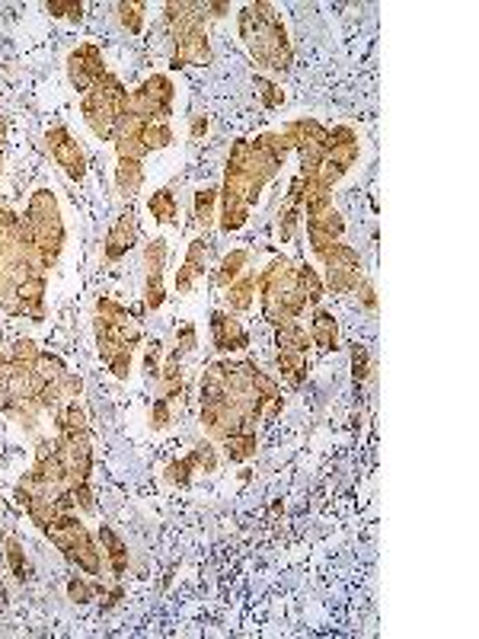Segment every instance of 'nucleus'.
<instances>
[{
	"label": "nucleus",
	"mask_w": 479,
	"mask_h": 639,
	"mask_svg": "<svg viewBox=\"0 0 479 639\" xmlns=\"http://www.w3.org/2000/svg\"><path fill=\"white\" fill-rule=\"evenodd\" d=\"M208 131V116H192V125H189V135L192 138H202Z\"/></svg>",
	"instance_id": "37998d69"
},
{
	"label": "nucleus",
	"mask_w": 479,
	"mask_h": 639,
	"mask_svg": "<svg viewBox=\"0 0 479 639\" xmlns=\"http://www.w3.org/2000/svg\"><path fill=\"white\" fill-rule=\"evenodd\" d=\"M93 330H96V349L99 358L109 365L112 358L119 355H135V349L141 346V320L131 314V310L112 298H99L96 301V320H93Z\"/></svg>",
	"instance_id": "7ed1b4c3"
},
{
	"label": "nucleus",
	"mask_w": 479,
	"mask_h": 639,
	"mask_svg": "<svg viewBox=\"0 0 479 639\" xmlns=\"http://www.w3.org/2000/svg\"><path fill=\"white\" fill-rule=\"evenodd\" d=\"M10 406V390H7V371H0V413H7Z\"/></svg>",
	"instance_id": "c03bdc74"
},
{
	"label": "nucleus",
	"mask_w": 479,
	"mask_h": 639,
	"mask_svg": "<svg viewBox=\"0 0 479 639\" xmlns=\"http://www.w3.org/2000/svg\"><path fill=\"white\" fill-rule=\"evenodd\" d=\"M99 547L106 550V560H109V569L115 579H125L128 572V544L119 537V531L109 528V524H103L99 528Z\"/></svg>",
	"instance_id": "f3484780"
},
{
	"label": "nucleus",
	"mask_w": 479,
	"mask_h": 639,
	"mask_svg": "<svg viewBox=\"0 0 479 639\" xmlns=\"http://www.w3.org/2000/svg\"><path fill=\"white\" fill-rule=\"evenodd\" d=\"M301 221H304V211L294 208V205H288V208L282 211V221H278V237H282L285 243L294 240V237H297V227H301Z\"/></svg>",
	"instance_id": "58836bf2"
},
{
	"label": "nucleus",
	"mask_w": 479,
	"mask_h": 639,
	"mask_svg": "<svg viewBox=\"0 0 479 639\" xmlns=\"http://www.w3.org/2000/svg\"><path fill=\"white\" fill-rule=\"evenodd\" d=\"M135 240H138V211L135 208H125L122 215L115 218V224L109 227V234H106V259L109 262H119L122 256L131 253Z\"/></svg>",
	"instance_id": "ddd939ff"
},
{
	"label": "nucleus",
	"mask_w": 479,
	"mask_h": 639,
	"mask_svg": "<svg viewBox=\"0 0 479 639\" xmlns=\"http://www.w3.org/2000/svg\"><path fill=\"white\" fill-rule=\"evenodd\" d=\"M7 604V592H4V585H0V608Z\"/></svg>",
	"instance_id": "de8ad7c7"
},
{
	"label": "nucleus",
	"mask_w": 479,
	"mask_h": 639,
	"mask_svg": "<svg viewBox=\"0 0 479 639\" xmlns=\"http://www.w3.org/2000/svg\"><path fill=\"white\" fill-rule=\"evenodd\" d=\"M218 202H221V189L218 186H205L195 192V224L198 227H208L218 221Z\"/></svg>",
	"instance_id": "393cba45"
},
{
	"label": "nucleus",
	"mask_w": 479,
	"mask_h": 639,
	"mask_svg": "<svg viewBox=\"0 0 479 639\" xmlns=\"http://www.w3.org/2000/svg\"><path fill=\"white\" fill-rule=\"evenodd\" d=\"M282 135L288 138L291 151L301 157V173L310 176L313 170L326 160V135L329 128H323L317 119H294L282 128Z\"/></svg>",
	"instance_id": "6e6552de"
},
{
	"label": "nucleus",
	"mask_w": 479,
	"mask_h": 639,
	"mask_svg": "<svg viewBox=\"0 0 479 639\" xmlns=\"http://www.w3.org/2000/svg\"><path fill=\"white\" fill-rule=\"evenodd\" d=\"M256 291L262 298V317L272 326H285L291 320H301L307 310L304 294L297 291L291 259L275 256L262 272H256Z\"/></svg>",
	"instance_id": "f03ea898"
},
{
	"label": "nucleus",
	"mask_w": 479,
	"mask_h": 639,
	"mask_svg": "<svg viewBox=\"0 0 479 639\" xmlns=\"http://www.w3.org/2000/svg\"><path fill=\"white\" fill-rule=\"evenodd\" d=\"M246 262H250V250H230V253L221 259V266L214 269L211 285H214V288H227V285H234L237 278L243 275Z\"/></svg>",
	"instance_id": "4be33fe9"
},
{
	"label": "nucleus",
	"mask_w": 479,
	"mask_h": 639,
	"mask_svg": "<svg viewBox=\"0 0 479 639\" xmlns=\"http://www.w3.org/2000/svg\"><path fill=\"white\" fill-rule=\"evenodd\" d=\"M106 77V58H103V48L93 45V42H84V45H77L71 58H68V80H71V87L84 96L90 93L99 80Z\"/></svg>",
	"instance_id": "1a4fd4ad"
},
{
	"label": "nucleus",
	"mask_w": 479,
	"mask_h": 639,
	"mask_svg": "<svg viewBox=\"0 0 479 639\" xmlns=\"http://www.w3.org/2000/svg\"><path fill=\"white\" fill-rule=\"evenodd\" d=\"M195 473H198V464H195V457L186 454V457H179V461H170L167 470H163V480H167L170 486H179V489H189L192 480H195Z\"/></svg>",
	"instance_id": "c85d7f7f"
},
{
	"label": "nucleus",
	"mask_w": 479,
	"mask_h": 639,
	"mask_svg": "<svg viewBox=\"0 0 479 639\" xmlns=\"http://www.w3.org/2000/svg\"><path fill=\"white\" fill-rule=\"evenodd\" d=\"M294 282H297V291L304 294V301L307 307H320V301L326 298V285H323V278L317 275V269L313 266H294Z\"/></svg>",
	"instance_id": "5701e85b"
},
{
	"label": "nucleus",
	"mask_w": 479,
	"mask_h": 639,
	"mask_svg": "<svg viewBox=\"0 0 479 639\" xmlns=\"http://www.w3.org/2000/svg\"><path fill=\"white\" fill-rule=\"evenodd\" d=\"M275 346L278 352H294V355H307L310 349V333L301 320H291L285 326H275Z\"/></svg>",
	"instance_id": "aec40b11"
},
{
	"label": "nucleus",
	"mask_w": 479,
	"mask_h": 639,
	"mask_svg": "<svg viewBox=\"0 0 479 639\" xmlns=\"http://www.w3.org/2000/svg\"><path fill=\"white\" fill-rule=\"evenodd\" d=\"M189 454L195 457L198 473H214V470H218V448H214L211 441H202V445H195Z\"/></svg>",
	"instance_id": "e433bc0d"
},
{
	"label": "nucleus",
	"mask_w": 479,
	"mask_h": 639,
	"mask_svg": "<svg viewBox=\"0 0 479 639\" xmlns=\"http://www.w3.org/2000/svg\"><path fill=\"white\" fill-rule=\"evenodd\" d=\"M45 147L48 154L55 157V163L64 170V176L74 179V183H84L87 176V157L80 151V144L74 141V135L68 131V125H55L45 131Z\"/></svg>",
	"instance_id": "9d476101"
},
{
	"label": "nucleus",
	"mask_w": 479,
	"mask_h": 639,
	"mask_svg": "<svg viewBox=\"0 0 479 639\" xmlns=\"http://www.w3.org/2000/svg\"><path fill=\"white\" fill-rule=\"evenodd\" d=\"M361 269H326V288L333 294H352L361 285Z\"/></svg>",
	"instance_id": "7c9ffc66"
},
{
	"label": "nucleus",
	"mask_w": 479,
	"mask_h": 639,
	"mask_svg": "<svg viewBox=\"0 0 479 639\" xmlns=\"http://www.w3.org/2000/svg\"><path fill=\"white\" fill-rule=\"evenodd\" d=\"M147 208H151V215L157 224H173L179 215V205H176V195L170 189H157L151 199H147Z\"/></svg>",
	"instance_id": "c756f323"
},
{
	"label": "nucleus",
	"mask_w": 479,
	"mask_h": 639,
	"mask_svg": "<svg viewBox=\"0 0 479 639\" xmlns=\"http://www.w3.org/2000/svg\"><path fill=\"white\" fill-rule=\"evenodd\" d=\"M128 100H131V90L112 71H106V77L99 80L90 93H84V100H80V112H84L87 128L93 131L99 141H112L115 125H119V119L125 116V109H128Z\"/></svg>",
	"instance_id": "423d86ee"
},
{
	"label": "nucleus",
	"mask_w": 479,
	"mask_h": 639,
	"mask_svg": "<svg viewBox=\"0 0 479 639\" xmlns=\"http://www.w3.org/2000/svg\"><path fill=\"white\" fill-rule=\"evenodd\" d=\"M141 186H144V163L135 157H119V167H115V189H119L122 199H135Z\"/></svg>",
	"instance_id": "6ab92c4d"
},
{
	"label": "nucleus",
	"mask_w": 479,
	"mask_h": 639,
	"mask_svg": "<svg viewBox=\"0 0 479 639\" xmlns=\"http://www.w3.org/2000/svg\"><path fill=\"white\" fill-rule=\"evenodd\" d=\"M0 349H4V346H0Z\"/></svg>",
	"instance_id": "09e8293b"
},
{
	"label": "nucleus",
	"mask_w": 479,
	"mask_h": 639,
	"mask_svg": "<svg viewBox=\"0 0 479 639\" xmlns=\"http://www.w3.org/2000/svg\"><path fill=\"white\" fill-rule=\"evenodd\" d=\"M237 26H240V39L246 45V52L253 55L259 68H266L278 77L291 74L294 48L288 42L285 23L278 20L272 4H246L237 13Z\"/></svg>",
	"instance_id": "f257e3e1"
},
{
	"label": "nucleus",
	"mask_w": 479,
	"mask_h": 639,
	"mask_svg": "<svg viewBox=\"0 0 479 639\" xmlns=\"http://www.w3.org/2000/svg\"><path fill=\"white\" fill-rule=\"evenodd\" d=\"M221 448H224L230 464H246L256 457L259 438H256V432H240V435H230L227 441H221Z\"/></svg>",
	"instance_id": "b1692460"
},
{
	"label": "nucleus",
	"mask_w": 479,
	"mask_h": 639,
	"mask_svg": "<svg viewBox=\"0 0 479 639\" xmlns=\"http://www.w3.org/2000/svg\"><path fill=\"white\" fill-rule=\"evenodd\" d=\"M208 253H211V243H208L205 237H195V240L189 243L186 259H183V266L176 269V282H173L179 294H189V291L195 288L198 278L205 275V269H208Z\"/></svg>",
	"instance_id": "4468645a"
},
{
	"label": "nucleus",
	"mask_w": 479,
	"mask_h": 639,
	"mask_svg": "<svg viewBox=\"0 0 479 639\" xmlns=\"http://www.w3.org/2000/svg\"><path fill=\"white\" fill-rule=\"evenodd\" d=\"M361 304H365V310H377V294H374V285L368 282V278H361V285L355 288Z\"/></svg>",
	"instance_id": "79ce46f5"
},
{
	"label": "nucleus",
	"mask_w": 479,
	"mask_h": 639,
	"mask_svg": "<svg viewBox=\"0 0 479 639\" xmlns=\"http://www.w3.org/2000/svg\"><path fill=\"white\" fill-rule=\"evenodd\" d=\"M32 243H36V253L45 272H52L58 266V259L64 253V221H61V208L52 189H36L32 199L26 205L23 215Z\"/></svg>",
	"instance_id": "20e7f679"
},
{
	"label": "nucleus",
	"mask_w": 479,
	"mask_h": 639,
	"mask_svg": "<svg viewBox=\"0 0 479 639\" xmlns=\"http://www.w3.org/2000/svg\"><path fill=\"white\" fill-rule=\"evenodd\" d=\"M45 10L52 16H61V20H84V4L80 0H48Z\"/></svg>",
	"instance_id": "c9c22d12"
},
{
	"label": "nucleus",
	"mask_w": 479,
	"mask_h": 639,
	"mask_svg": "<svg viewBox=\"0 0 479 639\" xmlns=\"http://www.w3.org/2000/svg\"><path fill=\"white\" fill-rule=\"evenodd\" d=\"M230 4H205V16H227Z\"/></svg>",
	"instance_id": "a18cd8bd"
},
{
	"label": "nucleus",
	"mask_w": 479,
	"mask_h": 639,
	"mask_svg": "<svg viewBox=\"0 0 479 639\" xmlns=\"http://www.w3.org/2000/svg\"><path fill=\"white\" fill-rule=\"evenodd\" d=\"M144 269H147V278H144V307L151 310H160L163 301H167V288H163V269H167V240H151L144 247Z\"/></svg>",
	"instance_id": "9b49d317"
},
{
	"label": "nucleus",
	"mask_w": 479,
	"mask_h": 639,
	"mask_svg": "<svg viewBox=\"0 0 479 639\" xmlns=\"http://www.w3.org/2000/svg\"><path fill=\"white\" fill-rule=\"evenodd\" d=\"M173 400L167 397H157L151 403V409H147V422H151V429L154 432H163V429H170V422H173Z\"/></svg>",
	"instance_id": "72a5a7b5"
},
{
	"label": "nucleus",
	"mask_w": 479,
	"mask_h": 639,
	"mask_svg": "<svg viewBox=\"0 0 479 639\" xmlns=\"http://www.w3.org/2000/svg\"><path fill=\"white\" fill-rule=\"evenodd\" d=\"M52 544L64 553V560L74 563L87 576H103V550L96 547L87 524L77 518V512H58L55 521L42 531Z\"/></svg>",
	"instance_id": "39448f33"
},
{
	"label": "nucleus",
	"mask_w": 479,
	"mask_h": 639,
	"mask_svg": "<svg viewBox=\"0 0 479 639\" xmlns=\"http://www.w3.org/2000/svg\"><path fill=\"white\" fill-rule=\"evenodd\" d=\"M349 355H352V378H355V384H365L368 374H371V355H368V349L355 342V346L349 349Z\"/></svg>",
	"instance_id": "ea45409f"
},
{
	"label": "nucleus",
	"mask_w": 479,
	"mask_h": 639,
	"mask_svg": "<svg viewBox=\"0 0 479 639\" xmlns=\"http://www.w3.org/2000/svg\"><path fill=\"white\" fill-rule=\"evenodd\" d=\"M189 64H195V68H205V64H211V42H208V32L205 29H195L189 32V36H183L179 42H173V61L170 68H189Z\"/></svg>",
	"instance_id": "2eb2a0df"
},
{
	"label": "nucleus",
	"mask_w": 479,
	"mask_h": 639,
	"mask_svg": "<svg viewBox=\"0 0 479 639\" xmlns=\"http://www.w3.org/2000/svg\"><path fill=\"white\" fill-rule=\"evenodd\" d=\"M115 16H119L122 29H128L131 36H141L144 32V4H135V0H122V4H115Z\"/></svg>",
	"instance_id": "2f4dec72"
},
{
	"label": "nucleus",
	"mask_w": 479,
	"mask_h": 639,
	"mask_svg": "<svg viewBox=\"0 0 479 639\" xmlns=\"http://www.w3.org/2000/svg\"><path fill=\"white\" fill-rule=\"evenodd\" d=\"M4 138H7V122L0 119V151H4Z\"/></svg>",
	"instance_id": "49530a36"
},
{
	"label": "nucleus",
	"mask_w": 479,
	"mask_h": 639,
	"mask_svg": "<svg viewBox=\"0 0 479 639\" xmlns=\"http://www.w3.org/2000/svg\"><path fill=\"white\" fill-rule=\"evenodd\" d=\"M310 342L313 346H320L323 352H329V349H336L339 346V323H336V317L329 314V310H323V307H313V317H310Z\"/></svg>",
	"instance_id": "a211bd4d"
},
{
	"label": "nucleus",
	"mask_w": 479,
	"mask_h": 639,
	"mask_svg": "<svg viewBox=\"0 0 479 639\" xmlns=\"http://www.w3.org/2000/svg\"><path fill=\"white\" fill-rule=\"evenodd\" d=\"M342 234H345V221L336 208H329L320 218H307V240H310V250L317 256L329 247V243H336Z\"/></svg>",
	"instance_id": "dca6fc26"
},
{
	"label": "nucleus",
	"mask_w": 479,
	"mask_h": 639,
	"mask_svg": "<svg viewBox=\"0 0 479 639\" xmlns=\"http://www.w3.org/2000/svg\"><path fill=\"white\" fill-rule=\"evenodd\" d=\"M253 87H256V93L262 96V103H266L269 109H278V106L285 103V90L278 87V84H272V80L256 77V80H253Z\"/></svg>",
	"instance_id": "4c0bfd02"
},
{
	"label": "nucleus",
	"mask_w": 479,
	"mask_h": 639,
	"mask_svg": "<svg viewBox=\"0 0 479 639\" xmlns=\"http://www.w3.org/2000/svg\"><path fill=\"white\" fill-rule=\"evenodd\" d=\"M227 307L234 310V314H246V310L253 307L256 298V272H243L234 285H227Z\"/></svg>",
	"instance_id": "412c9836"
},
{
	"label": "nucleus",
	"mask_w": 479,
	"mask_h": 639,
	"mask_svg": "<svg viewBox=\"0 0 479 639\" xmlns=\"http://www.w3.org/2000/svg\"><path fill=\"white\" fill-rule=\"evenodd\" d=\"M4 556H7V566H10V572H13V579H16V582H26V579H29V563H26V550H23L20 540L7 537Z\"/></svg>",
	"instance_id": "473e14b6"
},
{
	"label": "nucleus",
	"mask_w": 479,
	"mask_h": 639,
	"mask_svg": "<svg viewBox=\"0 0 479 639\" xmlns=\"http://www.w3.org/2000/svg\"><path fill=\"white\" fill-rule=\"evenodd\" d=\"M211 342L221 355L243 352L250 346V333L243 330V323L230 314V310H214L211 314Z\"/></svg>",
	"instance_id": "f8f14e48"
},
{
	"label": "nucleus",
	"mask_w": 479,
	"mask_h": 639,
	"mask_svg": "<svg viewBox=\"0 0 479 639\" xmlns=\"http://www.w3.org/2000/svg\"><path fill=\"white\" fill-rule=\"evenodd\" d=\"M278 371L288 381L291 390H297L307 381V355H294V352H278Z\"/></svg>",
	"instance_id": "bb28decb"
},
{
	"label": "nucleus",
	"mask_w": 479,
	"mask_h": 639,
	"mask_svg": "<svg viewBox=\"0 0 479 639\" xmlns=\"http://www.w3.org/2000/svg\"><path fill=\"white\" fill-rule=\"evenodd\" d=\"M173 96H176L173 80L167 74H151L138 90H131L128 112L135 119H141V122H163V125H170Z\"/></svg>",
	"instance_id": "0eeeda50"
},
{
	"label": "nucleus",
	"mask_w": 479,
	"mask_h": 639,
	"mask_svg": "<svg viewBox=\"0 0 479 639\" xmlns=\"http://www.w3.org/2000/svg\"><path fill=\"white\" fill-rule=\"evenodd\" d=\"M160 365H163V342L151 339V342H147V349H144V374H147V381L160 384Z\"/></svg>",
	"instance_id": "f704fd0d"
},
{
	"label": "nucleus",
	"mask_w": 479,
	"mask_h": 639,
	"mask_svg": "<svg viewBox=\"0 0 479 639\" xmlns=\"http://www.w3.org/2000/svg\"><path fill=\"white\" fill-rule=\"evenodd\" d=\"M195 346H198V330H195V323H183V326L176 330V349L186 352V355H192Z\"/></svg>",
	"instance_id": "a19ab883"
},
{
	"label": "nucleus",
	"mask_w": 479,
	"mask_h": 639,
	"mask_svg": "<svg viewBox=\"0 0 479 639\" xmlns=\"http://www.w3.org/2000/svg\"><path fill=\"white\" fill-rule=\"evenodd\" d=\"M99 595H106V585L99 582V579H93V576H71V582H68V598H71L74 604H90V601H96Z\"/></svg>",
	"instance_id": "cd10ccee"
},
{
	"label": "nucleus",
	"mask_w": 479,
	"mask_h": 639,
	"mask_svg": "<svg viewBox=\"0 0 479 639\" xmlns=\"http://www.w3.org/2000/svg\"><path fill=\"white\" fill-rule=\"evenodd\" d=\"M323 269H361V256L349 247V243H329V247L317 256Z\"/></svg>",
	"instance_id": "a878e982"
}]
</instances>
